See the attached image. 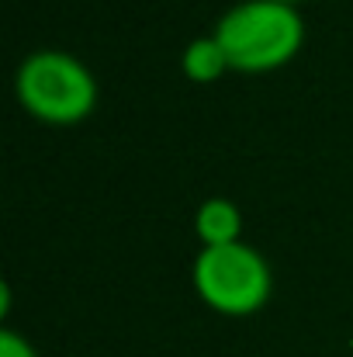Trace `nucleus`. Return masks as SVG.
<instances>
[{
	"mask_svg": "<svg viewBox=\"0 0 353 357\" xmlns=\"http://www.w3.org/2000/svg\"><path fill=\"white\" fill-rule=\"evenodd\" d=\"M17 101L49 125H77L97 105L94 73L70 52L42 49L31 52L14 77Z\"/></svg>",
	"mask_w": 353,
	"mask_h": 357,
	"instance_id": "2",
	"label": "nucleus"
},
{
	"mask_svg": "<svg viewBox=\"0 0 353 357\" xmlns=\"http://www.w3.org/2000/svg\"><path fill=\"white\" fill-rule=\"evenodd\" d=\"M0 357H38V354H35V347H31L17 330L3 326V330H0Z\"/></svg>",
	"mask_w": 353,
	"mask_h": 357,
	"instance_id": "6",
	"label": "nucleus"
},
{
	"mask_svg": "<svg viewBox=\"0 0 353 357\" xmlns=\"http://www.w3.org/2000/svg\"><path fill=\"white\" fill-rule=\"evenodd\" d=\"M277 3H291V7H295V3H298V0H277Z\"/></svg>",
	"mask_w": 353,
	"mask_h": 357,
	"instance_id": "7",
	"label": "nucleus"
},
{
	"mask_svg": "<svg viewBox=\"0 0 353 357\" xmlns=\"http://www.w3.org/2000/svg\"><path fill=\"white\" fill-rule=\"evenodd\" d=\"M184 73L191 77V80H198V84H208V80H219L226 70H233L229 66V56H226V49L219 45V38L215 35H208V38H194L187 49H184Z\"/></svg>",
	"mask_w": 353,
	"mask_h": 357,
	"instance_id": "5",
	"label": "nucleus"
},
{
	"mask_svg": "<svg viewBox=\"0 0 353 357\" xmlns=\"http://www.w3.org/2000/svg\"><path fill=\"white\" fill-rule=\"evenodd\" d=\"M194 288L215 312L249 316L263 309V302L270 298L274 278L267 260L253 246L226 243V246H205L194 257Z\"/></svg>",
	"mask_w": 353,
	"mask_h": 357,
	"instance_id": "3",
	"label": "nucleus"
},
{
	"mask_svg": "<svg viewBox=\"0 0 353 357\" xmlns=\"http://www.w3.org/2000/svg\"><path fill=\"white\" fill-rule=\"evenodd\" d=\"M194 229L205 246H226V243H239L242 233V212L235 208L229 198H208L201 202L198 215H194Z\"/></svg>",
	"mask_w": 353,
	"mask_h": 357,
	"instance_id": "4",
	"label": "nucleus"
},
{
	"mask_svg": "<svg viewBox=\"0 0 353 357\" xmlns=\"http://www.w3.org/2000/svg\"><path fill=\"white\" fill-rule=\"evenodd\" d=\"M215 38L239 73H267L284 66L305 42V17L291 3L242 0L222 14Z\"/></svg>",
	"mask_w": 353,
	"mask_h": 357,
	"instance_id": "1",
	"label": "nucleus"
}]
</instances>
